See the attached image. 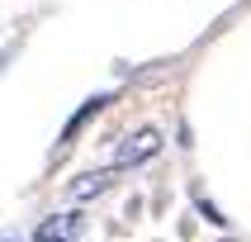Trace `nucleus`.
I'll use <instances>...</instances> for the list:
<instances>
[{"instance_id":"nucleus-4","label":"nucleus","mask_w":251,"mask_h":242,"mask_svg":"<svg viewBox=\"0 0 251 242\" xmlns=\"http://www.w3.org/2000/svg\"><path fill=\"white\" fill-rule=\"evenodd\" d=\"M104 105H109V95H95V100H85V105H81V114H76V119H71V124H67V133H62V142H67L71 133H76V128H81L85 119H90V114H100V109H104Z\"/></svg>"},{"instance_id":"nucleus-5","label":"nucleus","mask_w":251,"mask_h":242,"mask_svg":"<svg viewBox=\"0 0 251 242\" xmlns=\"http://www.w3.org/2000/svg\"><path fill=\"white\" fill-rule=\"evenodd\" d=\"M195 204H199V214H204V218H209L213 228H223V223H227V218H223V214H218V209H213V204H209V199H204V195H195Z\"/></svg>"},{"instance_id":"nucleus-1","label":"nucleus","mask_w":251,"mask_h":242,"mask_svg":"<svg viewBox=\"0 0 251 242\" xmlns=\"http://www.w3.org/2000/svg\"><path fill=\"white\" fill-rule=\"evenodd\" d=\"M161 152V133L156 128H138V133H128L119 142V152H114V166H142V161H152Z\"/></svg>"},{"instance_id":"nucleus-2","label":"nucleus","mask_w":251,"mask_h":242,"mask_svg":"<svg viewBox=\"0 0 251 242\" xmlns=\"http://www.w3.org/2000/svg\"><path fill=\"white\" fill-rule=\"evenodd\" d=\"M76 233H81V218H76V214H52V218L38 223L33 238H38V242H71Z\"/></svg>"},{"instance_id":"nucleus-3","label":"nucleus","mask_w":251,"mask_h":242,"mask_svg":"<svg viewBox=\"0 0 251 242\" xmlns=\"http://www.w3.org/2000/svg\"><path fill=\"white\" fill-rule=\"evenodd\" d=\"M114 181V171H90V176H81V181H71V199H90V195H104Z\"/></svg>"}]
</instances>
